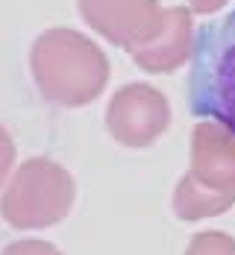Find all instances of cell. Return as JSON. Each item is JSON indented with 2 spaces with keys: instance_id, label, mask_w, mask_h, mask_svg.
<instances>
[{
  "instance_id": "6",
  "label": "cell",
  "mask_w": 235,
  "mask_h": 255,
  "mask_svg": "<svg viewBox=\"0 0 235 255\" xmlns=\"http://www.w3.org/2000/svg\"><path fill=\"white\" fill-rule=\"evenodd\" d=\"M79 15L106 41L132 53L156 41L165 9L159 0H79Z\"/></svg>"
},
{
  "instance_id": "3",
  "label": "cell",
  "mask_w": 235,
  "mask_h": 255,
  "mask_svg": "<svg viewBox=\"0 0 235 255\" xmlns=\"http://www.w3.org/2000/svg\"><path fill=\"white\" fill-rule=\"evenodd\" d=\"M191 53V112L212 118L235 135V9L224 21L203 26Z\"/></svg>"
},
{
  "instance_id": "5",
  "label": "cell",
  "mask_w": 235,
  "mask_h": 255,
  "mask_svg": "<svg viewBox=\"0 0 235 255\" xmlns=\"http://www.w3.org/2000/svg\"><path fill=\"white\" fill-rule=\"evenodd\" d=\"M106 127L118 144L130 150L150 147L171 127V103L153 85L130 82L109 100Z\"/></svg>"
},
{
  "instance_id": "1",
  "label": "cell",
  "mask_w": 235,
  "mask_h": 255,
  "mask_svg": "<svg viewBox=\"0 0 235 255\" xmlns=\"http://www.w3.org/2000/svg\"><path fill=\"white\" fill-rule=\"evenodd\" d=\"M29 68L41 97L68 109L88 106L109 82L106 53L71 26L41 32L29 50Z\"/></svg>"
},
{
  "instance_id": "9",
  "label": "cell",
  "mask_w": 235,
  "mask_h": 255,
  "mask_svg": "<svg viewBox=\"0 0 235 255\" xmlns=\"http://www.w3.org/2000/svg\"><path fill=\"white\" fill-rule=\"evenodd\" d=\"M3 255H62L50 241H15L9 244Z\"/></svg>"
},
{
  "instance_id": "2",
  "label": "cell",
  "mask_w": 235,
  "mask_h": 255,
  "mask_svg": "<svg viewBox=\"0 0 235 255\" xmlns=\"http://www.w3.org/2000/svg\"><path fill=\"white\" fill-rule=\"evenodd\" d=\"M235 203V135L215 121H200L191 135V170L174 191L180 220L224 214Z\"/></svg>"
},
{
  "instance_id": "11",
  "label": "cell",
  "mask_w": 235,
  "mask_h": 255,
  "mask_svg": "<svg viewBox=\"0 0 235 255\" xmlns=\"http://www.w3.org/2000/svg\"><path fill=\"white\" fill-rule=\"evenodd\" d=\"M227 6V0H188V12H197V15H212V12H218V9H224Z\"/></svg>"
},
{
  "instance_id": "7",
  "label": "cell",
  "mask_w": 235,
  "mask_h": 255,
  "mask_svg": "<svg viewBox=\"0 0 235 255\" xmlns=\"http://www.w3.org/2000/svg\"><path fill=\"white\" fill-rule=\"evenodd\" d=\"M191 50H194L191 12L185 6H171L162 15V29H159L156 41H150L147 47L132 50L130 56L147 74H174L180 65L188 62Z\"/></svg>"
},
{
  "instance_id": "10",
  "label": "cell",
  "mask_w": 235,
  "mask_h": 255,
  "mask_svg": "<svg viewBox=\"0 0 235 255\" xmlns=\"http://www.w3.org/2000/svg\"><path fill=\"white\" fill-rule=\"evenodd\" d=\"M12 164H15V141H12V135L6 129L0 127V188H3V182L9 176Z\"/></svg>"
},
{
  "instance_id": "4",
  "label": "cell",
  "mask_w": 235,
  "mask_h": 255,
  "mask_svg": "<svg viewBox=\"0 0 235 255\" xmlns=\"http://www.w3.org/2000/svg\"><path fill=\"white\" fill-rule=\"evenodd\" d=\"M74 176L50 158H26L3 191L0 214L15 229H47L71 214Z\"/></svg>"
},
{
  "instance_id": "8",
  "label": "cell",
  "mask_w": 235,
  "mask_h": 255,
  "mask_svg": "<svg viewBox=\"0 0 235 255\" xmlns=\"http://www.w3.org/2000/svg\"><path fill=\"white\" fill-rule=\"evenodd\" d=\"M185 255H235V238H230L227 232H200Z\"/></svg>"
}]
</instances>
